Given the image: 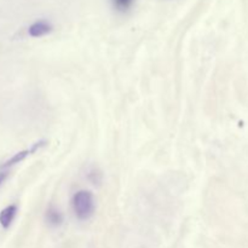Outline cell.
<instances>
[{
  "label": "cell",
  "instance_id": "obj_1",
  "mask_svg": "<svg viewBox=\"0 0 248 248\" xmlns=\"http://www.w3.org/2000/svg\"><path fill=\"white\" fill-rule=\"evenodd\" d=\"M73 208L79 219H89L94 212V199L90 191L80 190L73 198Z\"/></svg>",
  "mask_w": 248,
  "mask_h": 248
},
{
  "label": "cell",
  "instance_id": "obj_2",
  "mask_svg": "<svg viewBox=\"0 0 248 248\" xmlns=\"http://www.w3.org/2000/svg\"><path fill=\"white\" fill-rule=\"evenodd\" d=\"M52 26L46 21H36L33 24H31L28 28V34L33 38H40V36L46 35L51 33Z\"/></svg>",
  "mask_w": 248,
  "mask_h": 248
},
{
  "label": "cell",
  "instance_id": "obj_3",
  "mask_svg": "<svg viewBox=\"0 0 248 248\" xmlns=\"http://www.w3.org/2000/svg\"><path fill=\"white\" fill-rule=\"evenodd\" d=\"M17 213V207L15 205H10L7 207H5L4 210L0 212V225H1L4 229L11 225V223L14 222L15 217H16Z\"/></svg>",
  "mask_w": 248,
  "mask_h": 248
},
{
  "label": "cell",
  "instance_id": "obj_4",
  "mask_svg": "<svg viewBox=\"0 0 248 248\" xmlns=\"http://www.w3.org/2000/svg\"><path fill=\"white\" fill-rule=\"evenodd\" d=\"M44 144H45V142L35 143V144H34L33 147H31L29 150H23V152L17 153V154H15L14 156L11 157V159L7 160V161L5 162L4 166H2V167H9V166H12V165H15V164H18V162H21L22 160L26 159V157L28 156V155L31 154V153H34L36 149H39V148H40V147H43Z\"/></svg>",
  "mask_w": 248,
  "mask_h": 248
},
{
  "label": "cell",
  "instance_id": "obj_5",
  "mask_svg": "<svg viewBox=\"0 0 248 248\" xmlns=\"http://www.w3.org/2000/svg\"><path fill=\"white\" fill-rule=\"evenodd\" d=\"M46 219L50 224L52 225H60L62 223V215L58 212V210L56 208L50 207L47 210V213H46Z\"/></svg>",
  "mask_w": 248,
  "mask_h": 248
},
{
  "label": "cell",
  "instance_id": "obj_6",
  "mask_svg": "<svg viewBox=\"0 0 248 248\" xmlns=\"http://www.w3.org/2000/svg\"><path fill=\"white\" fill-rule=\"evenodd\" d=\"M133 1L135 0H113L114 7H115L118 11H127L131 6L133 5Z\"/></svg>",
  "mask_w": 248,
  "mask_h": 248
},
{
  "label": "cell",
  "instance_id": "obj_7",
  "mask_svg": "<svg viewBox=\"0 0 248 248\" xmlns=\"http://www.w3.org/2000/svg\"><path fill=\"white\" fill-rule=\"evenodd\" d=\"M5 179H6V173L1 172V173H0V186H1V184L4 183Z\"/></svg>",
  "mask_w": 248,
  "mask_h": 248
}]
</instances>
